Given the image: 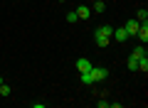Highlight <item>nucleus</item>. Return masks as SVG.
Returning <instances> with one entry per match:
<instances>
[{
    "label": "nucleus",
    "mask_w": 148,
    "mask_h": 108,
    "mask_svg": "<svg viewBox=\"0 0 148 108\" xmlns=\"http://www.w3.org/2000/svg\"><path fill=\"white\" fill-rule=\"evenodd\" d=\"M111 32H114V27L111 25H101V27H96L94 30V42H96V47H106L111 42Z\"/></svg>",
    "instance_id": "1"
},
{
    "label": "nucleus",
    "mask_w": 148,
    "mask_h": 108,
    "mask_svg": "<svg viewBox=\"0 0 148 108\" xmlns=\"http://www.w3.org/2000/svg\"><path fill=\"white\" fill-rule=\"evenodd\" d=\"M89 71H91V79H94V84H99V81H104V79L109 76V71H106V69H101V67H91Z\"/></svg>",
    "instance_id": "2"
},
{
    "label": "nucleus",
    "mask_w": 148,
    "mask_h": 108,
    "mask_svg": "<svg viewBox=\"0 0 148 108\" xmlns=\"http://www.w3.org/2000/svg\"><path fill=\"white\" fill-rule=\"evenodd\" d=\"M138 27H141V22H138L136 17H133V20H128L126 25H123V30L128 32V37H136V32H138Z\"/></svg>",
    "instance_id": "3"
},
{
    "label": "nucleus",
    "mask_w": 148,
    "mask_h": 108,
    "mask_svg": "<svg viewBox=\"0 0 148 108\" xmlns=\"http://www.w3.org/2000/svg\"><path fill=\"white\" fill-rule=\"evenodd\" d=\"M111 39H116V42H126V39H128V32L123 30V27H114V32H111Z\"/></svg>",
    "instance_id": "4"
},
{
    "label": "nucleus",
    "mask_w": 148,
    "mask_h": 108,
    "mask_svg": "<svg viewBox=\"0 0 148 108\" xmlns=\"http://www.w3.org/2000/svg\"><path fill=\"white\" fill-rule=\"evenodd\" d=\"M74 12H77V17H79V20H89V17H91V7H86V5H79Z\"/></svg>",
    "instance_id": "5"
},
{
    "label": "nucleus",
    "mask_w": 148,
    "mask_h": 108,
    "mask_svg": "<svg viewBox=\"0 0 148 108\" xmlns=\"http://www.w3.org/2000/svg\"><path fill=\"white\" fill-rule=\"evenodd\" d=\"M136 37H138V39L143 42V44H146V42H148V25H146V22H141V27H138Z\"/></svg>",
    "instance_id": "6"
},
{
    "label": "nucleus",
    "mask_w": 148,
    "mask_h": 108,
    "mask_svg": "<svg viewBox=\"0 0 148 108\" xmlns=\"http://www.w3.org/2000/svg\"><path fill=\"white\" fill-rule=\"evenodd\" d=\"M77 69H79V74H82V71H89V69H91V62H89L86 57H79V59H77Z\"/></svg>",
    "instance_id": "7"
},
{
    "label": "nucleus",
    "mask_w": 148,
    "mask_h": 108,
    "mask_svg": "<svg viewBox=\"0 0 148 108\" xmlns=\"http://www.w3.org/2000/svg\"><path fill=\"white\" fill-rule=\"evenodd\" d=\"M104 10H106V3H104V0H94V7H91V12H96V15H101Z\"/></svg>",
    "instance_id": "8"
},
{
    "label": "nucleus",
    "mask_w": 148,
    "mask_h": 108,
    "mask_svg": "<svg viewBox=\"0 0 148 108\" xmlns=\"http://www.w3.org/2000/svg\"><path fill=\"white\" fill-rule=\"evenodd\" d=\"M79 79H82V84H84V86H91V84H94V79H91V71H82V74H79Z\"/></svg>",
    "instance_id": "9"
},
{
    "label": "nucleus",
    "mask_w": 148,
    "mask_h": 108,
    "mask_svg": "<svg viewBox=\"0 0 148 108\" xmlns=\"http://www.w3.org/2000/svg\"><path fill=\"white\" fill-rule=\"evenodd\" d=\"M138 69H141V71H148V54H143V57L138 59Z\"/></svg>",
    "instance_id": "10"
},
{
    "label": "nucleus",
    "mask_w": 148,
    "mask_h": 108,
    "mask_svg": "<svg viewBox=\"0 0 148 108\" xmlns=\"http://www.w3.org/2000/svg\"><path fill=\"white\" fill-rule=\"evenodd\" d=\"M136 20H138V22H146V20H148V10H146V7H141V10L136 12Z\"/></svg>",
    "instance_id": "11"
},
{
    "label": "nucleus",
    "mask_w": 148,
    "mask_h": 108,
    "mask_svg": "<svg viewBox=\"0 0 148 108\" xmlns=\"http://www.w3.org/2000/svg\"><path fill=\"white\" fill-rule=\"evenodd\" d=\"M10 93H12V88H10V86H8V84H5V81H3V84H0V96L5 98V96H10Z\"/></svg>",
    "instance_id": "12"
},
{
    "label": "nucleus",
    "mask_w": 148,
    "mask_h": 108,
    "mask_svg": "<svg viewBox=\"0 0 148 108\" xmlns=\"http://www.w3.org/2000/svg\"><path fill=\"white\" fill-rule=\"evenodd\" d=\"M143 54H146V44H141V47H136V49H133V54H131V57H136V59H141Z\"/></svg>",
    "instance_id": "13"
},
{
    "label": "nucleus",
    "mask_w": 148,
    "mask_h": 108,
    "mask_svg": "<svg viewBox=\"0 0 148 108\" xmlns=\"http://www.w3.org/2000/svg\"><path fill=\"white\" fill-rule=\"evenodd\" d=\"M128 69L131 71H138V59L136 57H128Z\"/></svg>",
    "instance_id": "14"
},
{
    "label": "nucleus",
    "mask_w": 148,
    "mask_h": 108,
    "mask_svg": "<svg viewBox=\"0 0 148 108\" xmlns=\"http://www.w3.org/2000/svg\"><path fill=\"white\" fill-rule=\"evenodd\" d=\"M77 20H79V17H77V12H67V22H69V25H74V22H77Z\"/></svg>",
    "instance_id": "15"
},
{
    "label": "nucleus",
    "mask_w": 148,
    "mask_h": 108,
    "mask_svg": "<svg viewBox=\"0 0 148 108\" xmlns=\"http://www.w3.org/2000/svg\"><path fill=\"white\" fill-rule=\"evenodd\" d=\"M57 3H67V0H57Z\"/></svg>",
    "instance_id": "16"
},
{
    "label": "nucleus",
    "mask_w": 148,
    "mask_h": 108,
    "mask_svg": "<svg viewBox=\"0 0 148 108\" xmlns=\"http://www.w3.org/2000/svg\"><path fill=\"white\" fill-rule=\"evenodd\" d=\"M0 84H3V76H0Z\"/></svg>",
    "instance_id": "17"
},
{
    "label": "nucleus",
    "mask_w": 148,
    "mask_h": 108,
    "mask_svg": "<svg viewBox=\"0 0 148 108\" xmlns=\"http://www.w3.org/2000/svg\"><path fill=\"white\" fill-rule=\"evenodd\" d=\"M91 3H94V0H91Z\"/></svg>",
    "instance_id": "18"
}]
</instances>
